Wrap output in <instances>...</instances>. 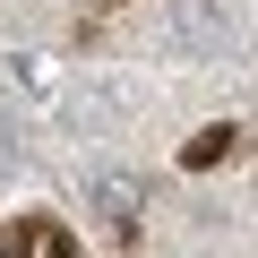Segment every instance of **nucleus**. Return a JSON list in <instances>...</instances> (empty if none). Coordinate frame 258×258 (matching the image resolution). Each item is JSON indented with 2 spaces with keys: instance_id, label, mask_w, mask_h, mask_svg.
Here are the masks:
<instances>
[{
  "instance_id": "obj_1",
  "label": "nucleus",
  "mask_w": 258,
  "mask_h": 258,
  "mask_svg": "<svg viewBox=\"0 0 258 258\" xmlns=\"http://www.w3.org/2000/svg\"><path fill=\"white\" fill-rule=\"evenodd\" d=\"M232 43V18H224V0H172V18H164V52L181 60H207Z\"/></svg>"
},
{
  "instance_id": "obj_2",
  "label": "nucleus",
  "mask_w": 258,
  "mask_h": 258,
  "mask_svg": "<svg viewBox=\"0 0 258 258\" xmlns=\"http://www.w3.org/2000/svg\"><path fill=\"white\" fill-rule=\"evenodd\" d=\"M95 207L112 224H129V215H138V172H95Z\"/></svg>"
}]
</instances>
